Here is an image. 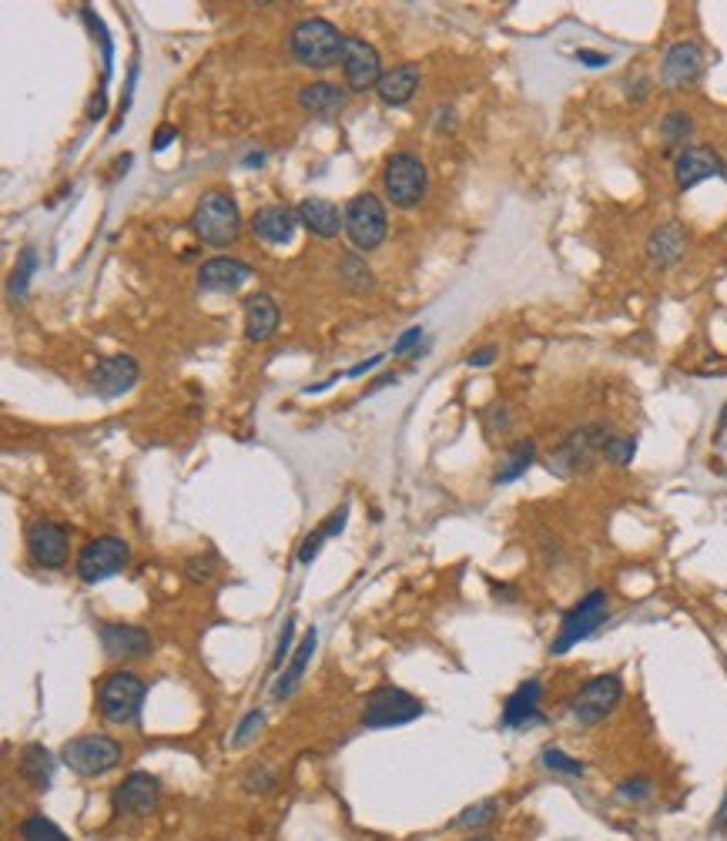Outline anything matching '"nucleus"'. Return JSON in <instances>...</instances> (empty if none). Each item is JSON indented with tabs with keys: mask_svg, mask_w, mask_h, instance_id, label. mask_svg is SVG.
Segmentation results:
<instances>
[{
	"mask_svg": "<svg viewBox=\"0 0 727 841\" xmlns=\"http://www.w3.org/2000/svg\"><path fill=\"white\" fill-rule=\"evenodd\" d=\"M540 761H543V768L570 774V778H583V774H587V764L577 761V758H570V754L560 751V748H543Z\"/></svg>",
	"mask_w": 727,
	"mask_h": 841,
	"instance_id": "33",
	"label": "nucleus"
},
{
	"mask_svg": "<svg viewBox=\"0 0 727 841\" xmlns=\"http://www.w3.org/2000/svg\"><path fill=\"white\" fill-rule=\"evenodd\" d=\"M470 841H493V838H470Z\"/></svg>",
	"mask_w": 727,
	"mask_h": 841,
	"instance_id": "50",
	"label": "nucleus"
},
{
	"mask_svg": "<svg viewBox=\"0 0 727 841\" xmlns=\"http://www.w3.org/2000/svg\"><path fill=\"white\" fill-rule=\"evenodd\" d=\"M295 620L289 617L285 620V627H282V637H279V647H275V657H272V667H282L285 664V657H292V637H295Z\"/></svg>",
	"mask_w": 727,
	"mask_h": 841,
	"instance_id": "39",
	"label": "nucleus"
},
{
	"mask_svg": "<svg viewBox=\"0 0 727 841\" xmlns=\"http://www.w3.org/2000/svg\"><path fill=\"white\" fill-rule=\"evenodd\" d=\"M416 91H419V68L416 64H399V68L386 71L379 81V88H376L382 104H389V108H403V104L413 101Z\"/></svg>",
	"mask_w": 727,
	"mask_h": 841,
	"instance_id": "25",
	"label": "nucleus"
},
{
	"mask_svg": "<svg viewBox=\"0 0 727 841\" xmlns=\"http://www.w3.org/2000/svg\"><path fill=\"white\" fill-rule=\"evenodd\" d=\"M426 707L403 687H376L362 704V728H399L423 718Z\"/></svg>",
	"mask_w": 727,
	"mask_h": 841,
	"instance_id": "6",
	"label": "nucleus"
},
{
	"mask_svg": "<svg viewBox=\"0 0 727 841\" xmlns=\"http://www.w3.org/2000/svg\"><path fill=\"white\" fill-rule=\"evenodd\" d=\"M634 453H637L634 436H610L607 446H604V460L610 466H627L630 460H634Z\"/></svg>",
	"mask_w": 727,
	"mask_h": 841,
	"instance_id": "36",
	"label": "nucleus"
},
{
	"mask_svg": "<svg viewBox=\"0 0 727 841\" xmlns=\"http://www.w3.org/2000/svg\"><path fill=\"white\" fill-rule=\"evenodd\" d=\"M379 362H382V356H372V359H366V362H359V366H352V369H349V376H352V379L366 376V372H372V369H376Z\"/></svg>",
	"mask_w": 727,
	"mask_h": 841,
	"instance_id": "47",
	"label": "nucleus"
},
{
	"mask_svg": "<svg viewBox=\"0 0 727 841\" xmlns=\"http://www.w3.org/2000/svg\"><path fill=\"white\" fill-rule=\"evenodd\" d=\"M101 647L111 661H141L151 654V634L131 624H104Z\"/></svg>",
	"mask_w": 727,
	"mask_h": 841,
	"instance_id": "18",
	"label": "nucleus"
},
{
	"mask_svg": "<svg viewBox=\"0 0 727 841\" xmlns=\"http://www.w3.org/2000/svg\"><path fill=\"white\" fill-rule=\"evenodd\" d=\"M392 382H396V376H382V379H379V382H376V386H372V389H382V386H392ZM372 389H369V393H372Z\"/></svg>",
	"mask_w": 727,
	"mask_h": 841,
	"instance_id": "49",
	"label": "nucleus"
},
{
	"mask_svg": "<svg viewBox=\"0 0 727 841\" xmlns=\"http://www.w3.org/2000/svg\"><path fill=\"white\" fill-rule=\"evenodd\" d=\"M620 697H624V681H620V674H600L573 694L570 714L580 724H600L604 718L614 714Z\"/></svg>",
	"mask_w": 727,
	"mask_h": 841,
	"instance_id": "10",
	"label": "nucleus"
},
{
	"mask_svg": "<svg viewBox=\"0 0 727 841\" xmlns=\"http://www.w3.org/2000/svg\"><path fill=\"white\" fill-rule=\"evenodd\" d=\"M54 768H57V761L44 744H27L24 754H21V774H24L27 785H31L34 791H47L51 788Z\"/></svg>",
	"mask_w": 727,
	"mask_h": 841,
	"instance_id": "28",
	"label": "nucleus"
},
{
	"mask_svg": "<svg viewBox=\"0 0 727 841\" xmlns=\"http://www.w3.org/2000/svg\"><path fill=\"white\" fill-rule=\"evenodd\" d=\"M131 560V547L121 537H98L91 540L88 547H81L78 553V577L84 584H101V580H111L128 567Z\"/></svg>",
	"mask_w": 727,
	"mask_h": 841,
	"instance_id": "11",
	"label": "nucleus"
},
{
	"mask_svg": "<svg viewBox=\"0 0 727 841\" xmlns=\"http://www.w3.org/2000/svg\"><path fill=\"white\" fill-rule=\"evenodd\" d=\"M342 74H346V84L352 91H369L379 88L382 81V61L379 51L359 37H346V57H342Z\"/></svg>",
	"mask_w": 727,
	"mask_h": 841,
	"instance_id": "12",
	"label": "nucleus"
},
{
	"mask_svg": "<svg viewBox=\"0 0 727 841\" xmlns=\"http://www.w3.org/2000/svg\"><path fill=\"white\" fill-rule=\"evenodd\" d=\"M386 208L372 191H362L352 202L346 205V235L349 242L359 248V252H372V248L382 245L386 238Z\"/></svg>",
	"mask_w": 727,
	"mask_h": 841,
	"instance_id": "9",
	"label": "nucleus"
},
{
	"mask_svg": "<svg viewBox=\"0 0 727 841\" xmlns=\"http://www.w3.org/2000/svg\"><path fill=\"white\" fill-rule=\"evenodd\" d=\"M292 57L309 71H329L339 68L346 57V37L339 34L336 24H329L325 17H305L292 27L289 34Z\"/></svg>",
	"mask_w": 727,
	"mask_h": 841,
	"instance_id": "1",
	"label": "nucleus"
},
{
	"mask_svg": "<svg viewBox=\"0 0 727 841\" xmlns=\"http://www.w3.org/2000/svg\"><path fill=\"white\" fill-rule=\"evenodd\" d=\"M138 382V362L131 356H108L101 359L91 372V386L94 393L104 399H118L128 393L131 386Z\"/></svg>",
	"mask_w": 727,
	"mask_h": 841,
	"instance_id": "17",
	"label": "nucleus"
},
{
	"mask_svg": "<svg viewBox=\"0 0 727 841\" xmlns=\"http://www.w3.org/2000/svg\"><path fill=\"white\" fill-rule=\"evenodd\" d=\"M687 252V232L681 222H664L657 225L647 238V258L657 269H674Z\"/></svg>",
	"mask_w": 727,
	"mask_h": 841,
	"instance_id": "21",
	"label": "nucleus"
},
{
	"mask_svg": "<svg viewBox=\"0 0 727 841\" xmlns=\"http://www.w3.org/2000/svg\"><path fill=\"white\" fill-rule=\"evenodd\" d=\"M37 272V252L31 245L21 252V262H17V269L11 275V295L14 299H24L27 295V285H31V275Z\"/></svg>",
	"mask_w": 727,
	"mask_h": 841,
	"instance_id": "34",
	"label": "nucleus"
},
{
	"mask_svg": "<svg viewBox=\"0 0 727 841\" xmlns=\"http://www.w3.org/2000/svg\"><path fill=\"white\" fill-rule=\"evenodd\" d=\"M299 212L302 228H309L315 238H336L346 228V212H339L329 198H302Z\"/></svg>",
	"mask_w": 727,
	"mask_h": 841,
	"instance_id": "23",
	"label": "nucleus"
},
{
	"mask_svg": "<svg viewBox=\"0 0 727 841\" xmlns=\"http://www.w3.org/2000/svg\"><path fill=\"white\" fill-rule=\"evenodd\" d=\"M27 550H31V560L44 570H57L64 567L68 560V530L57 527V523H34L27 530Z\"/></svg>",
	"mask_w": 727,
	"mask_h": 841,
	"instance_id": "14",
	"label": "nucleus"
},
{
	"mask_svg": "<svg viewBox=\"0 0 727 841\" xmlns=\"http://www.w3.org/2000/svg\"><path fill=\"white\" fill-rule=\"evenodd\" d=\"M61 764L81 778H101L121 764V744L108 734H84L61 748Z\"/></svg>",
	"mask_w": 727,
	"mask_h": 841,
	"instance_id": "5",
	"label": "nucleus"
},
{
	"mask_svg": "<svg viewBox=\"0 0 727 841\" xmlns=\"http://www.w3.org/2000/svg\"><path fill=\"white\" fill-rule=\"evenodd\" d=\"M533 460H537V443H533V439H516L510 446V453H506L500 466H496L493 486H506V483L520 480V476L533 466Z\"/></svg>",
	"mask_w": 727,
	"mask_h": 841,
	"instance_id": "29",
	"label": "nucleus"
},
{
	"mask_svg": "<svg viewBox=\"0 0 727 841\" xmlns=\"http://www.w3.org/2000/svg\"><path fill=\"white\" fill-rule=\"evenodd\" d=\"M161 785L155 774L148 771H131L128 778L114 788V808L121 815H151V808L158 805Z\"/></svg>",
	"mask_w": 727,
	"mask_h": 841,
	"instance_id": "13",
	"label": "nucleus"
},
{
	"mask_svg": "<svg viewBox=\"0 0 727 841\" xmlns=\"http://www.w3.org/2000/svg\"><path fill=\"white\" fill-rule=\"evenodd\" d=\"M577 61L587 64V68H604V64H610V57L600 51H577Z\"/></svg>",
	"mask_w": 727,
	"mask_h": 841,
	"instance_id": "45",
	"label": "nucleus"
},
{
	"mask_svg": "<svg viewBox=\"0 0 727 841\" xmlns=\"http://www.w3.org/2000/svg\"><path fill=\"white\" fill-rule=\"evenodd\" d=\"M721 811H727V798H724V805H721Z\"/></svg>",
	"mask_w": 727,
	"mask_h": 841,
	"instance_id": "51",
	"label": "nucleus"
},
{
	"mask_svg": "<svg viewBox=\"0 0 727 841\" xmlns=\"http://www.w3.org/2000/svg\"><path fill=\"white\" fill-rule=\"evenodd\" d=\"M21 838L24 841H68V835H64V831L57 828L51 818H44V815L24 818L21 821Z\"/></svg>",
	"mask_w": 727,
	"mask_h": 841,
	"instance_id": "32",
	"label": "nucleus"
},
{
	"mask_svg": "<svg viewBox=\"0 0 727 841\" xmlns=\"http://www.w3.org/2000/svg\"><path fill=\"white\" fill-rule=\"evenodd\" d=\"M701 71H704V51L694 41L667 47L664 61H660V81L667 88H684V84L701 78Z\"/></svg>",
	"mask_w": 727,
	"mask_h": 841,
	"instance_id": "16",
	"label": "nucleus"
},
{
	"mask_svg": "<svg viewBox=\"0 0 727 841\" xmlns=\"http://www.w3.org/2000/svg\"><path fill=\"white\" fill-rule=\"evenodd\" d=\"M175 138H178L175 128H168V124H165V128H158V135H155V151H165L168 141H175Z\"/></svg>",
	"mask_w": 727,
	"mask_h": 841,
	"instance_id": "46",
	"label": "nucleus"
},
{
	"mask_svg": "<svg viewBox=\"0 0 727 841\" xmlns=\"http://www.w3.org/2000/svg\"><path fill=\"white\" fill-rule=\"evenodd\" d=\"M607 614H610V610H607V590H590L587 597H580L577 604H573L567 614H563L560 634L550 644V654L560 657V654H567L570 647H577L580 640H587L593 630L604 624Z\"/></svg>",
	"mask_w": 727,
	"mask_h": 841,
	"instance_id": "7",
	"label": "nucleus"
},
{
	"mask_svg": "<svg viewBox=\"0 0 727 841\" xmlns=\"http://www.w3.org/2000/svg\"><path fill=\"white\" fill-rule=\"evenodd\" d=\"M315 644H319V630L312 627L309 634L302 637V644L292 651V657H289V664H285L282 677L275 681V687H272V697H275V701H285V697H289V694L295 691V687H299L305 667H309L312 654H315Z\"/></svg>",
	"mask_w": 727,
	"mask_h": 841,
	"instance_id": "27",
	"label": "nucleus"
},
{
	"mask_svg": "<svg viewBox=\"0 0 727 841\" xmlns=\"http://www.w3.org/2000/svg\"><path fill=\"white\" fill-rule=\"evenodd\" d=\"M191 232L212 248L232 245L242 232V215H238L235 198L225 191H205L198 198L195 212H191Z\"/></svg>",
	"mask_w": 727,
	"mask_h": 841,
	"instance_id": "2",
	"label": "nucleus"
},
{
	"mask_svg": "<svg viewBox=\"0 0 727 841\" xmlns=\"http://www.w3.org/2000/svg\"><path fill=\"white\" fill-rule=\"evenodd\" d=\"M252 265L238 262V258H212L198 269V289L202 292H238L252 279Z\"/></svg>",
	"mask_w": 727,
	"mask_h": 841,
	"instance_id": "20",
	"label": "nucleus"
},
{
	"mask_svg": "<svg viewBox=\"0 0 727 841\" xmlns=\"http://www.w3.org/2000/svg\"><path fill=\"white\" fill-rule=\"evenodd\" d=\"M724 423H727V406H724Z\"/></svg>",
	"mask_w": 727,
	"mask_h": 841,
	"instance_id": "52",
	"label": "nucleus"
},
{
	"mask_svg": "<svg viewBox=\"0 0 727 841\" xmlns=\"http://www.w3.org/2000/svg\"><path fill=\"white\" fill-rule=\"evenodd\" d=\"M245 165H248V168H255V165H265V155H248V158H245Z\"/></svg>",
	"mask_w": 727,
	"mask_h": 841,
	"instance_id": "48",
	"label": "nucleus"
},
{
	"mask_svg": "<svg viewBox=\"0 0 727 841\" xmlns=\"http://www.w3.org/2000/svg\"><path fill=\"white\" fill-rule=\"evenodd\" d=\"M610 436H614V433H607L604 423H590V426L573 429V433L547 456L550 473L573 476V473L590 470L593 460H597V456H604V446H607Z\"/></svg>",
	"mask_w": 727,
	"mask_h": 841,
	"instance_id": "4",
	"label": "nucleus"
},
{
	"mask_svg": "<svg viewBox=\"0 0 727 841\" xmlns=\"http://www.w3.org/2000/svg\"><path fill=\"white\" fill-rule=\"evenodd\" d=\"M419 339H423V329H419V326L406 329L403 336H399L396 342H392V356H403V352H409V349H413Z\"/></svg>",
	"mask_w": 727,
	"mask_h": 841,
	"instance_id": "42",
	"label": "nucleus"
},
{
	"mask_svg": "<svg viewBox=\"0 0 727 841\" xmlns=\"http://www.w3.org/2000/svg\"><path fill=\"white\" fill-rule=\"evenodd\" d=\"M299 212L289 205H262L252 215V232L255 238H262L265 245H289L299 228Z\"/></svg>",
	"mask_w": 727,
	"mask_h": 841,
	"instance_id": "19",
	"label": "nucleus"
},
{
	"mask_svg": "<svg viewBox=\"0 0 727 841\" xmlns=\"http://www.w3.org/2000/svg\"><path fill=\"white\" fill-rule=\"evenodd\" d=\"M540 694H543L540 681H523L520 687H516L503 704V714H500L503 728H526V724H540L543 721Z\"/></svg>",
	"mask_w": 727,
	"mask_h": 841,
	"instance_id": "22",
	"label": "nucleus"
},
{
	"mask_svg": "<svg viewBox=\"0 0 727 841\" xmlns=\"http://www.w3.org/2000/svg\"><path fill=\"white\" fill-rule=\"evenodd\" d=\"M272 781H275V771H272V768H262V771L255 768V771L245 778V788H248V791H269Z\"/></svg>",
	"mask_w": 727,
	"mask_h": 841,
	"instance_id": "41",
	"label": "nucleus"
},
{
	"mask_svg": "<svg viewBox=\"0 0 727 841\" xmlns=\"http://www.w3.org/2000/svg\"><path fill=\"white\" fill-rule=\"evenodd\" d=\"M429 185V171L416 155L409 151H399L386 161V171H382V188H386V198L396 208H413L423 202Z\"/></svg>",
	"mask_w": 727,
	"mask_h": 841,
	"instance_id": "8",
	"label": "nucleus"
},
{
	"mask_svg": "<svg viewBox=\"0 0 727 841\" xmlns=\"http://www.w3.org/2000/svg\"><path fill=\"white\" fill-rule=\"evenodd\" d=\"M483 423H486V436L506 433V429H510V409H506V406L486 409V413H483Z\"/></svg>",
	"mask_w": 727,
	"mask_h": 841,
	"instance_id": "38",
	"label": "nucleus"
},
{
	"mask_svg": "<svg viewBox=\"0 0 727 841\" xmlns=\"http://www.w3.org/2000/svg\"><path fill=\"white\" fill-rule=\"evenodd\" d=\"M299 104H302V111L312 114V118H336V114L346 108V91L329 81H312V84H305V88H299Z\"/></svg>",
	"mask_w": 727,
	"mask_h": 841,
	"instance_id": "26",
	"label": "nucleus"
},
{
	"mask_svg": "<svg viewBox=\"0 0 727 841\" xmlns=\"http://www.w3.org/2000/svg\"><path fill=\"white\" fill-rule=\"evenodd\" d=\"M336 275H339V282L346 285L349 292H369L372 285V269L356 252H349V255H342L339 258V265H336Z\"/></svg>",
	"mask_w": 727,
	"mask_h": 841,
	"instance_id": "30",
	"label": "nucleus"
},
{
	"mask_svg": "<svg viewBox=\"0 0 727 841\" xmlns=\"http://www.w3.org/2000/svg\"><path fill=\"white\" fill-rule=\"evenodd\" d=\"M262 721H265V714L262 711H252L248 714V718L238 724V734H235V744H248L255 738V731L262 728Z\"/></svg>",
	"mask_w": 727,
	"mask_h": 841,
	"instance_id": "40",
	"label": "nucleus"
},
{
	"mask_svg": "<svg viewBox=\"0 0 727 841\" xmlns=\"http://www.w3.org/2000/svg\"><path fill=\"white\" fill-rule=\"evenodd\" d=\"M279 329V305L272 295L255 292L245 299V336L248 342H269Z\"/></svg>",
	"mask_w": 727,
	"mask_h": 841,
	"instance_id": "24",
	"label": "nucleus"
},
{
	"mask_svg": "<svg viewBox=\"0 0 727 841\" xmlns=\"http://www.w3.org/2000/svg\"><path fill=\"white\" fill-rule=\"evenodd\" d=\"M496 356H500V349H496V346H483V349H473L470 356H466V362H470L473 369H486Z\"/></svg>",
	"mask_w": 727,
	"mask_h": 841,
	"instance_id": "44",
	"label": "nucleus"
},
{
	"mask_svg": "<svg viewBox=\"0 0 727 841\" xmlns=\"http://www.w3.org/2000/svg\"><path fill=\"white\" fill-rule=\"evenodd\" d=\"M145 694H148V684L141 681L138 674L111 671L98 687V707H101L104 721L121 724V728L138 724L141 707H145Z\"/></svg>",
	"mask_w": 727,
	"mask_h": 841,
	"instance_id": "3",
	"label": "nucleus"
},
{
	"mask_svg": "<svg viewBox=\"0 0 727 841\" xmlns=\"http://www.w3.org/2000/svg\"><path fill=\"white\" fill-rule=\"evenodd\" d=\"M650 791H654V781L650 778H627V781H620V788H617V795L620 798H627V801H644L650 798Z\"/></svg>",
	"mask_w": 727,
	"mask_h": 841,
	"instance_id": "37",
	"label": "nucleus"
},
{
	"mask_svg": "<svg viewBox=\"0 0 727 841\" xmlns=\"http://www.w3.org/2000/svg\"><path fill=\"white\" fill-rule=\"evenodd\" d=\"M694 135V118L687 111H667L664 121H660V138L667 141L671 148L684 145L687 138Z\"/></svg>",
	"mask_w": 727,
	"mask_h": 841,
	"instance_id": "31",
	"label": "nucleus"
},
{
	"mask_svg": "<svg viewBox=\"0 0 727 841\" xmlns=\"http://www.w3.org/2000/svg\"><path fill=\"white\" fill-rule=\"evenodd\" d=\"M322 540H329V537H325V530L319 527V530H315V533H312V537H309V540H305V543H302V553H299V563H312V560H315V553H319V550H322Z\"/></svg>",
	"mask_w": 727,
	"mask_h": 841,
	"instance_id": "43",
	"label": "nucleus"
},
{
	"mask_svg": "<svg viewBox=\"0 0 727 841\" xmlns=\"http://www.w3.org/2000/svg\"><path fill=\"white\" fill-rule=\"evenodd\" d=\"M496 801L493 798H483V801H476V805H470L463 811V815L459 818H453V825L449 828H476V825H486V821H490L493 815H496Z\"/></svg>",
	"mask_w": 727,
	"mask_h": 841,
	"instance_id": "35",
	"label": "nucleus"
},
{
	"mask_svg": "<svg viewBox=\"0 0 727 841\" xmlns=\"http://www.w3.org/2000/svg\"><path fill=\"white\" fill-rule=\"evenodd\" d=\"M727 175L724 161L714 155L711 148H684L681 155L674 158V185L681 191H691L694 185H701L707 178H721Z\"/></svg>",
	"mask_w": 727,
	"mask_h": 841,
	"instance_id": "15",
	"label": "nucleus"
}]
</instances>
